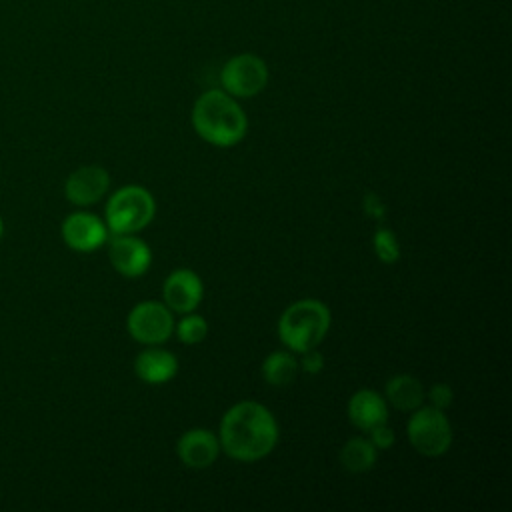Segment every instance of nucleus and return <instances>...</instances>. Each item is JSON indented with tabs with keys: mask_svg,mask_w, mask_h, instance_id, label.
<instances>
[{
	"mask_svg": "<svg viewBox=\"0 0 512 512\" xmlns=\"http://www.w3.org/2000/svg\"><path fill=\"white\" fill-rule=\"evenodd\" d=\"M174 330L182 344H198L208 334V322L200 314L186 312V314H182L178 324H174Z\"/></svg>",
	"mask_w": 512,
	"mask_h": 512,
	"instance_id": "a211bd4d",
	"label": "nucleus"
},
{
	"mask_svg": "<svg viewBox=\"0 0 512 512\" xmlns=\"http://www.w3.org/2000/svg\"><path fill=\"white\" fill-rule=\"evenodd\" d=\"M378 460V450L370 442V438L364 436H354L344 442L340 448V464L346 472L352 474H362L368 472Z\"/></svg>",
	"mask_w": 512,
	"mask_h": 512,
	"instance_id": "dca6fc26",
	"label": "nucleus"
},
{
	"mask_svg": "<svg viewBox=\"0 0 512 512\" xmlns=\"http://www.w3.org/2000/svg\"><path fill=\"white\" fill-rule=\"evenodd\" d=\"M298 368H302V370H304L306 374H310V376L320 374L322 368H324V356H322L316 348L306 350V352H302V358H300Z\"/></svg>",
	"mask_w": 512,
	"mask_h": 512,
	"instance_id": "5701e85b",
	"label": "nucleus"
},
{
	"mask_svg": "<svg viewBox=\"0 0 512 512\" xmlns=\"http://www.w3.org/2000/svg\"><path fill=\"white\" fill-rule=\"evenodd\" d=\"M362 208L364 212L374 218V220H382L386 216V204L382 202V198L376 192H366L362 198Z\"/></svg>",
	"mask_w": 512,
	"mask_h": 512,
	"instance_id": "4be33fe9",
	"label": "nucleus"
},
{
	"mask_svg": "<svg viewBox=\"0 0 512 512\" xmlns=\"http://www.w3.org/2000/svg\"><path fill=\"white\" fill-rule=\"evenodd\" d=\"M134 372L146 384H164L176 376L178 360L172 352L150 346L136 356Z\"/></svg>",
	"mask_w": 512,
	"mask_h": 512,
	"instance_id": "4468645a",
	"label": "nucleus"
},
{
	"mask_svg": "<svg viewBox=\"0 0 512 512\" xmlns=\"http://www.w3.org/2000/svg\"><path fill=\"white\" fill-rule=\"evenodd\" d=\"M426 396H428V400H430V406L440 408V410L448 408V406L452 404V400H454L452 388H450L448 384H444V382H436L434 386H430V390H428Z\"/></svg>",
	"mask_w": 512,
	"mask_h": 512,
	"instance_id": "aec40b11",
	"label": "nucleus"
},
{
	"mask_svg": "<svg viewBox=\"0 0 512 512\" xmlns=\"http://www.w3.org/2000/svg\"><path fill=\"white\" fill-rule=\"evenodd\" d=\"M330 330V308L316 298L292 302L278 318V336L290 352L316 348Z\"/></svg>",
	"mask_w": 512,
	"mask_h": 512,
	"instance_id": "7ed1b4c3",
	"label": "nucleus"
},
{
	"mask_svg": "<svg viewBox=\"0 0 512 512\" xmlns=\"http://www.w3.org/2000/svg\"><path fill=\"white\" fill-rule=\"evenodd\" d=\"M346 414L352 426H356L362 432H368L374 426L388 420V406L382 394H378L376 390L362 388L350 396Z\"/></svg>",
	"mask_w": 512,
	"mask_h": 512,
	"instance_id": "ddd939ff",
	"label": "nucleus"
},
{
	"mask_svg": "<svg viewBox=\"0 0 512 512\" xmlns=\"http://www.w3.org/2000/svg\"><path fill=\"white\" fill-rule=\"evenodd\" d=\"M426 390L422 382L410 374H396L386 382V400L402 412H412L422 406Z\"/></svg>",
	"mask_w": 512,
	"mask_h": 512,
	"instance_id": "2eb2a0df",
	"label": "nucleus"
},
{
	"mask_svg": "<svg viewBox=\"0 0 512 512\" xmlns=\"http://www.w3.org/2000/svg\"><path fill=\"white\" fill-rule=\"evenodd\" d=\"M298 374V362L292 352L276 350L270 352L262 362V378L274 388H284L294 382Z\"/></svg>",
	"mask_w": 512,
	"mask_h": 512,
	"instance_id": "f3484780",
	"label": "nucleus"
},
{
	"mask_svg": "<svg viewBox=\"0 0 512 512\" xmlns=\"http://www.w3.org/2000/svg\"><path fill=\"white\" fill-rule=\"evenodd\" d=\"M368 434H370V442L376 446V450H388L396 442V434L386 422L374 426L372 430H368Z\"/></svg>",
	"mask_w": 512,
	"mask_h": 512,
	"instance_id": "412c9836",
	"label": "nucleus"
},
{
	"mask_svg": "<svg viewBox=\"0 0 512 512\" xmlns=\"http://www.w3.org/2000/svg\"><path fill=\"white\" fill-rule=\"evenodd\" d=\"M222 90L234 98H252L268 84L266 62L252 52H242L228 58L220 70Z\"/></svg>",
	"mask_w": 512,
	"mask_h": 512,
	"instance_id": "423d86ee",
	"label": "nucleus"
},
{
	"mask_svg": "<svg viewBox=\"0 0 512 512\" xmlns=\"http://www.w3.org/2000/svg\"><path fill=\"white\" fill-rule=\"evenodd\" d=\"M2 234H4V222H2V218H0V238H2Z\"/></svg>",
	"mask_w": 512,
	"mask_h": 512,
	"instance_id": "b1692460",
	"label": "nucleus"
},
{
	"mask_svg": "<svg viewBox=\"0 0 512 512\" xmlns=\"http://www.w3.org/2000/svg\"><path fill=\"white\" fill-rule=\"evenodd\" d=\"M108 258L112 268L126 278L146 274L152 264L150 246L134 234H114L108 242Z\"/></svg>",
	"mask_w": 512,
	"mask_h": 512,
	"instance_id": "1a4fd4ad",
	"label": "nucleus"
},
{
	"mask_svg": "<svg viewBox=\"0 0 512 512\" xmlns=\"http://www.w3.org/2000/svg\"><path fill=\"white\" fill-rule=\"evenodd\" d=\"M278 422L260 402L242 400L230 406L218 428L220 450L240 462H254L268 456L278 442Z\"/></svg>",
	"mask_w": 512,
	"mask_h": 512,
	"instance_id": "f257e3e1",
	"label": "nucleus"
},
{
	"mask_svg": "<svg viewBox=\"0 0 512 512\" xmlns=\"http://www.w3.org/2000/svg\"><path fill=\"white\" fill-rule=\"evenodd\" d=\"M62 240L76 252H94L108 242V226L92 212H72L62 222Z\"/></svg>",
	"mask_w": 512,
	"mask_h": 512,
	"instance_id": "6e6552de",
	"label": "nucleus"
},
{
	"mask_svg": "<svg viewBox=\"0 0 512 512\" xmlns=\"http://www.w3.org/2000/svg\"><path fill=\"white\" fill-rule=\"evenodd\" d=\"M202 296H204L202 280L190 268H176L164 280V286H162L164 304L176 314L194 312L202 302Z\"/></svg>",
	"mask_w": 512,
	"mask_h": 512,
	"instance_id": "9b49d317",
	"label": "nucleus"
},
{
	"mask_svg": "<svg viewBox=\"0 0 512 512\" xmlns=\"http://www.w3.org/2000/svg\"><path fill=\"white\" fill-rule=\"evenodd\" d=\"M128 334L146 346H160L174 334V312L158 300L138 302L126 318Z\"/></svg>",
	"mask_w": 512,
	"mask_h": 512,
	"instance_id": "0eeeda50",
	"label": "nucleus"
},
{
	"mask_svg": "<svg viewBox=\"0 0 512 512\" xmlns=\"http://www.w3.org/2000/svg\"><path fill=\"white\" fill-rule=\"evenodd\" d=\"M192 126L204 142L230 148L246 136L248 118L234 96L222 88H214L200 94L194 102Z\"/></svg>",
	"mask_w": 512,
	"mask_h": 512,
	"instance_id": "f03ea898",
	"label": "nucleus"
},
{
	"mask_svg": "<svg viewBox=\"0 0 512 512\" xmlns=\"http://www.w3.org/2000/svg\"><path fill=\"white\" fill-rule=\"evenodd\" d=\"M372 244H374L376 258H378L380 262H384V264H394V262H398V258H400V244H398L396 234H394L390 228L380 226V228L374 232Z\"/></svg>",
	"mask_w": 512,
	"mask_h": 512,
	"instance_id": "6ab92c4d",
	"label": "nucleus"
},
{
	"mask_svg": "<svg viewBox=\"0 0 512 512\" xmlns=\"http://www.w3.org/2000/svg\"><path fill=\"white\" fill-rule=\"evenodd\" d=\"M110 188V174L106 168L88 164L68 174L64 182V196L74 206H92L104 198Z\"/></svg>",
	"mask_w": 512,
	"mask_h": 512,
	"instance_id": "9d476101",
	"label": "nucleus"
},
{
	"mask_svg": "<svg viewBox=\"0 0 512 512\" xmlns=\"http://www.w3.org/2000/svg\"><path fill=\"white\" fill-rule=\"evenodd\" d=\"M176 454L188 468H208L220 454L218 434L206 428H190L176 442Z\"/></svg>",
	"mask_w": 512,
	"mask_h": 512,
	"instance_id": "f8f14e48",
	"label": "nucleus"
},
{
	"mask_svg": "<svg viewBox=\"0 0 512 512\" xmlns=\"http://www.w3.org/2000/svg\"><path fill=\"white\" fill-rule=\"evenodd\" d=\"M154 214L156 202L150 190L138 184H128L110 196L104 222L112 234H136L152 222Z\"/></svg>",
	"mask_w": 512,
	"mask_h": 512,
	"instance_id": "20e7f679",
	"label": "nucleus"
},
{
	"mask_svg": "<svg viewBox=\"0 0 512 512\" xmlns=\"http://www.w3.org/2000/svg\"><path fill=\"white\" fill-rule=\"evenodd\" d=\"M406 434L416 452L422 456H442L452 444V426L444 410L418 406L406 424Z\"/></svg>",
	"mask_w": 512,
	"mask_h": 512,
	"instance_id": "39448f33",
	"label": "nucleus"
}]
</instances>
